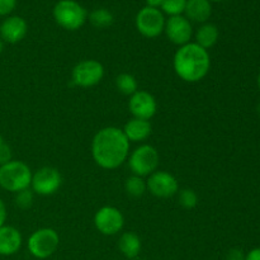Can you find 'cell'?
I'll list each match as a JSON object with an SVG mask.
<instances>
[{"instance_id": "cell-1", "label": "cell", "mask_w": 260, "mask_h": 260, "mask_svg": "<svg viewBox=\"0 0 260 260\" xmlns=\"http://www.w3.org/2000/svg\"><path fill=\"white\" fill-rule=\"evenodd\" d=\"M129 141L118 127H106L95 134L91 141V155L103 169H117L127 160Z\"/></svg>"}, {"instance_id": "cell-2", "label": "cell", "mask_w": 260, "mask_h": 260, "mask_svg": "<svg viewBox=\"0 0 260 260\" xmlns=\"http://www.w3.org/2000/svg\"><path fill=\"white\" fill-rule=\"evenodd\" d=\"M173 65L175 73L182 80L187 83H197L210 71V53L196 42H189L180 46L179 50L175 52Z\"/></svg>"}, {"instance_id": "cell-3", "label": "cell", "mask_w": 260, "mask_h": 260, "mask_svg": "<svg viewBox=\"0 0 260 260\" xmlns=\"http://www.w3.org/2000/svg\"><path fill=\"white\" fill-rule=\"evenodd\" d=\"M32 172L25 162L10 160L0 167V187L12 193H18L30 187Z\"/></svg>"}, {"instance_id": "cell-4", "label": "cell", "mask_w": 260, "mask_h": 260, "mask_svg": "<svg viewBox=\"0 0 260 260\" xmlns=\"http://www.w3.org/2000/svg\"><path fill=\"white\" fill-rule=\"evenodd\" d=\"M53 19L61 28L68 30H78L85 24L88 13L85 8L75 0H60L52 10Z\"/></svg>"}, {"instance_id": "cell-5", "label": "cell", "mask_w": 260, "mask_h": 260, "mask_svg": "<svg viewBox=\"0 0 260 260\" xmlns=\"http://www.w3.org/2000/svg\"><path fill=\"white\" fill-rule=\"evenodd\" d=\"M60 245L58 234L53 229L43 228L35 231L28 239V250L37 259H47L56 253Z\"/></svg>"}, {"instance_id": "cell-6", "label": "cell", "mask_w": 260, "mask_h": 260, "mask_svg": "<svg viewBox=\"0 0 260 260\" xmlns=\"http://www.w3.org/2000/svg\"><path fill=\"white\" fill-rule=\"evenodd\" d=\"M159 161L160 156L157 150L151 145L145 144L137 147L129 155L128 167L131 172L134 173V175L144 178L156 172L157 167H159Z\"/></svg>"}, {"instance_id": "cell-7", "label": "cell", "mask_w": 260, "mask_h": 260, "mask_svg": "<svg viewBox=\"0 0 260 260\" xmlns=\"http://www.w3.org/2000/svg\"><path fill=\"white\" fill-rule=\"evenodd\" d=\"M165 22L167 20L164 18V13L160 9L150 7L142 8L135 19L137 30L147 38L159 37L164 32Z\"/></svg>"}, {"instance_id": "cell-8", "label": "cell", "mask_w": 260, "mask_h": 260, "mask_svg": "<svg viewBox=\"0 0 260 260\" xmlns=\"http://www.w3.org/2000/svg\"><path fill=\"white\" fill-rule=\"evenodd\" d=\"M104 76V68L96 60H84L76 63L71 73V79L75 85L90 88L101 83Z\"/></svg>"}, {"instance_id": "cell-9", "label": "cell", "mask_w": 260, "mask_h": 260, "mask_svg": "<svg viewBox=\"0 0 260 260\" xmlns=\"http://www.w3.org/2000/svg\"><path fill=\"white\" fill-rule=\"evenodd\" d=\"M62 184V177L56 168L43 167L32 175L30 187L40 196L55 194Z\"/></svg>"}, {"instance_id": "cell-10", "label": "cell", "mask_w": 260, "mask_h": 260, "mask_svg": "<svg viewBox=\"0 0 260 260\" xmlns=\"http://www.w3.org/2000/svg\"><path fill=\"white\" fill-rule=\"evenodd\" d=\"M94 225H95L96 230L103 235L113 236L123 229L124 217L118 208L106 206L95 213Z\"/></svg>"}, {"instance_id": "cell-11", "label": "cell", "mask_w": 260, "mask_h": 260, "mask_svg": "<svg viewBox=\"0 0 260 260\" xmlns=\"http://www.w3.org/2000/svg\"><path fill=\"white\" fill-rule=\"evenodd\" d=\"M147 190L157 198H169L179 192L177 178L168 172L156 170L146 180Z\"/></svg>"}, {"instance_id": "cell-12", "label": "cell", "mask_w": 260, "mask_h": 260, "mask_svg": "<svg viewBox=\"0 0 260 260\" xmlns=\"http://www.w3.org/2000/svg\"><path fill=\"white\" fill-rule=\"evenodd\" d=\"M164 32L170 42L178 46H184L190 42L193 27L192 23L184 15H175V17H169V19L165 22Z\"/></svg>"}, {"instance_id": "cell-13", "label": "cell", "mask_w": 260, "mask_h": 260, "mask_svg": "<svg viewBox=\"0 0 260 260\" xmlns=\"http://www.w3.org/2000/svg\"><path fill=\"white\" fill-rule=\"evenodd\" d=\"M128 108L135 118L140 119H151L155 116L157 109L156 99L152 94L145 90H137L132 94L128 102Z\"/></svg>"}, {"instance_id": "cell-14", "label": "cell", "mask_w": 260, "mask_h": 260, "mask_svg": "<svg viewBox=\"0 0 260 260\" xmlns=\"http://www.w3.org/2000/svg\"><path fill=\"white\" fill-rule=\"evenodd\" d=\"M28 24L22 17L10 15L0 24V38L8 43H18L25 37Z\"/></svg>"}, {"instance_id": "cell-15", "label": "cell", "mask_w": 260, "mask_h": 260, "mask_svg": "<svg viewBox=\"0 0 260 260\" xmlns=\"http://www.w3.org/2000/svg\"><path fill=\"white\" fill-rule=\"evenodd\" d=\"M22 243L23 239L19 230L7 225L0 228V255L9 256L18 253Z\"/></svg>"}, {"instance_id": "cell-16", "label": "cell", "mask_w": 260, "mask_h": 260, "mask_svg": "<svg viewBox=\"0 0 260 260\" xmlns=\"http://www.w3.org/2000/svg\"><path fill=\"white\" fill-rule=\"evenodd\" d=\"M184 17L189 22L207 23L212 14V4L210 0H187Z\"/></svg>"}, {"instance_id": "cell-17", "label": "cell", "mask_w": 260, "mask_h": 260, "mask_svg": "<svg viewBox=\"0 0 260 260\" xmlns=\"http://www.w3.org/2000/svg\"><path fill=\"white\" fill-rule=\"evenodd\" d=\"M123 134L127 137L128 141L132 142H141L149 139L151 135L152 127L150 121L146 119H140V118H132L124 124L123 127Z\"/></svg>"}, {"instance_id": "cell-18", "label": "cell", "mask_w": 260, "mask_h": 260, "mask_svg": "<svg viewBox=\"0 0 260 260\" xmlns=\"http://www.w3.org/2000/svg\"><path fill=\"white\" fill-rule=\"evenodd\" d=\"M118 249L127 260L136 259L141 251V240L135 233H124L118 240Z\"/></svg>"}, {"instance_id": "cell-19", "label": "cell", "mask_w": 260, "mask_h": 260, "mask_svg": "<svg viewBox=\"0 0 260 260\" xmlns=\"http://www.w3.org/2000/svg\"><path fill=\"white\" fill-rule=\"evenodd\" d=\"M218 36V28L212 23H203L196 32V43L205 50L213 47L217 43Z\"/></svg>"}, {"instance_id": "cell-20", "label": "cell", "mask_w": 260, "mask_h": 260, "mask_svg": "<svg viewBox=\"0 0 260 260\" xmlns=\"http://www.w3.org/2000/svg\"><path fill=\"white\" fill-rule=\"evenodd\" d=\"M124 190H126V193L129 197L140 198L147 190L146 182L144 180V178L137 177V175H131L124 182Z\"/></svg>"}, {"instance_id": "cell-21", "label": "cell", "mask_w": 260, "mask_h": 260, "mask_svg": "<svg viewBox=\"0 0 260 260\" xmlns=\"http://www.w3.org/2000/svg\"><path fill=\"white\" fill-rule=\"evenodd\" d=\"M113 14L109 12L106 8H98L94 9L93 12L89 14V22L94 25L95 28H107L109 25L113 24Z\"/></svg>"}, {"instance_id": "cell-22", "label": "cell", "mask_w": 260, "mask_h": 260, "mask_svg": "<svg viewBox=\"0 0 260 260\" xmlns=\"http://www.w3.org/2000/svg\"><path fill=\"white\" fill-rule=\"evenodd\" d=\"M116 86L118 89L119 93L124 94V95H132L139 90V85H137V80L134 75L131 74H119L116 78Z\"/></svg>"}, {"instance_id": "cell-23", "label": "cell", "mask_w": 260, "mask_h": 260, "mask_svg": "<svg viewBox=\"0 0 260 260\" xmlns=\"http://www.w3.org/2000/svg\"><path fill=\"white\" fill-rule=\"evenodd\" d=\"M185 5H187V0H164L160 10L169 17H175L184 13Z\"/></svg>"}, {"instance_id": "cell-24", "label": "cell", "mask_w": 260, "mask_h": 260, "mask_svg": "<svg viewBox=\"0 0 260 260\" xmlns=\"http://www.w3.org/2000/svg\"><path fill=\"white\" fill-rule=\"evenodd\" d=\"M33 202H35V196H33V190H30L29 188L15 193V205L22 210H28L32 207Z\"/></svg>"}, {"instance_id": "cell-25", "label": "cell", "mask_w": 260, "mask_h": 260, "mask_svg": "<svg viewBox=\"0 0 260 260\" xmlns=\"http://www.w3.org/2000/svg\"><path fill=\"white\" fill-rule=\"evenodd\" d=\"M179 203L187 210H192L198 205V196L193 189H182L179 192Z\"/></svg>"}, {"instance_id": "cell-26", "label": "cell", "mask_w": 260, "mask_h": 260, "mask_svg": "<svg viewBox=\"0 0 260 260\" xmlns=\"http://www.w3.org/2000/svg\"><path fill=\"white\" fill-rule=\"evenodd\" d=\"M12 149H10L9 145L7 144V141L4 140V137L0 136V167L7 162H9L12 159Z\"/></svg>"}, {"instance_id": "cell-27", "label": "cell", "mask_w": 260, "mask_h": 260, "mask_svg": "<svg viewBox=\"0 0 260 260\" xmlns=\"http://www.w3.org/2000/svg\"><path fill=\"white\" fill-rule=\"evenodd\" d=\"M17 7V0H0V17H7Z\"/></svg>"}, {"instance_id": "cell-28", "label": "cell", "mask_w": 260, "mask_h": 260, "mask_svg": "<svg viewBox=\"0 0 260 260\" xmlns=\"http://www.w3.org/2000/svg\"><path fill=\"white\" fill-rule=\"evenodd\" d=\"M226 260H245V254L241 249H231L226 255Z\"/></svg>"}, {"instance_id": "cell-29", "label": "cell", "mask_w": 260, "mask_h": 260, "mask_svg": "<svg viewBox=\"0 0 260 260\" xmlns=\"http://www.w3.org/2000/svg\"><path fill=\"white\" fill-rule=\"evenodd\" d=\"M245 260H260V248L251 249L245 255Z\"/></svg>"}, {"instance_id": "cell-30", "label": "cell", "mask_w": 260, "mask_h": 260, "mask_svg": "<svg viewBox=\"0 0 260 260\" xmlns=\"http://www.w3.org/2000/svg\"><path fill=\"white\" fill-rule=\"evenodd\" d=\"M5 220H7V208H5L4 202L0 200V228L4 225Z\"/></svg>"}, {"instance_id": "cell-31", "label": "cell", "mask_w": 260, "mask_h": 260, "mask_svg": "<svg viewBox=\"0 0 260 260\" xmlns=\"http://www.w3.org/2000/svg\"><path fill=\"white\" fill-rule=\"evenodd\" d=\"M145 2H146V7L156 8V9H160L164 0H145Z\"/></svg>"}, {"instance_id": "cell-32", "label": "cell", "mask_w": 260, "mask_h": 260, "mask_svg": "<svg viewBox=\"0 0 260 260\" xmlns=\"http://www.w3.org/2000/svg\"><path fill=\"white\" fill-rule=\"evenodd\" d=\"M3 50H4V42H3V40L0 38V53L3 52Z\"/></svg>"}, {"instance_id": "cell-33", "label": "cell", "mask_w": 260, "mask_h": 260, "mask_svg": "<svg viewBox=\"0 0 260 260\" xmlns=\"http://www.w3.org/2000/svg\"><path fill=\"white\" fill-rule=\"evenodd\" d=\"M258 86H259V89H260V73H259V76H258Z\"/></svg>"}, {"instance_id": "cell-34", "label": "cell", "mask_w": 260, "mask_h": 260, "mask_svg": "<svg viewBox=\"0 0 260 260\" xmlns=\"http://www.w3.org/2000/svg\"><path fill=\"white\" fill-rule=\"evenodd\" d=\"M256 111H258V114H259V117H260V103L258 104V109H256Z\"/></svg>"}, {"instance_id": "cell-35", "label": "cell", "mask_w": 260, "mask_h": 260, "mask_svg": "<svg viewBox=\"0 0 260 260\" xmlns=\"http://www.w3.org/2000/svg\"><path fill=\"white\" fill-rule=\"evenodd\" d=\"M210 2L211 3H212V2H223V0H210Z\"/></svg>"}, {"instance_id": "cell-36", "label": "cell", "mask_w": 260, "mask_h": 260, "mask_svg": "<svg viewBox=\"0 0 260 260\" xmlns=\"http://www.w3.org/2000/svg\"><path fill=\"white\" fill-rule=\"evenodd\" d=\"M129 260H145V259H139V258H136V259H129Z\"/></svg>"}]
</instances>
